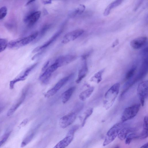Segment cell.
Returning a JSON list of instances; mask_svg holds the SVG:
<instances>
[{"label":"cell","instance_id":"cell-1","mask_svg":"<svg viewBox=\"0 0 148 148\" xmlns=\"http://www.w3.org/2000/svg\"><path fill=\"white\" fill-rule=\"evenodd\" d=\"M120 84L117 83L114 84L106 92L103 101V106L106 110L113 105L119 92Z\"/></svg>","mask_w":148,"mask_h":148},{"label":"cell","instance_id":"cell-2","mask_svg":"<svg viewBox=\"0 0 148 148\" xmlns=\"http://www.w3.org/2000/svg\"><path fill=\"white\" fill-rule=\"evenodd\" d=\"M123 123L122 122L115 124L108 130L103 143V146L108 145L114 140L121 130L125 126Z\"/></svg>","mask_w":148,"mask_h":148},{"label":"cell","instance_id":"cell-3","mask_svg":"<svg viewBox=\"0 0 148 148\" xmlns=\"http://www.w3.org/2000/svg\"><path fill=\"white\" fill-rule=\"evenodd\" d=\"M38 32H36L27 37L11 40L9 42V45L12 48L25 46L35 39L38 36Z\"/></svg>","mask_w":148,"mask_h":148},{"label":"cell","instance_id":"cell-4","mask_svg":"<svg viewBox=\"0 0 148 148\" xmlns=\"http://www.w3.org/2000/svg\"><path fill=\"white\" fill-rule=\"evenodd\" d=\"M140 107V104H137L126 108L121 116L122 122H124L134 118L138 112Z\"/></svg>","mask_w":148,"mask_h":148},{"label":"cell","instance_id":"cell-5","mask_svg":"<svg viewBox=\"0 0 148 148\" xmlns=\"http://www.w3.org/2000/svg\"><path fill=\"white\" fill-rule=\"evenodd\" d=\"M78 128V125L73 126L69 131L66 136L58 143L53 148H66L73 140L74 134Z\"/></svg>","mask_w":148,"mask_h":148},{"label":"cell","instance_id":"cell-6","mask_svg":"<svg viewBox=\"0 0 148 148\" xmlns=\"http://www.w3.org/2000/svg\"><path fill=\"white\" fill-rule=\"evenodd\" d=\"M148 81L140 83L138 86L137 93L142 106L144 104L145 100L148 97Z\"/></svg>","mask_w":148,"mask_h":148},{"label":"cell","instance_id":"cell-7","mask_svg":"<svg viewBox=\"0 0 148 148\" xmlns=\"http://www.w3.org/2000/svg\"><path fill=\"white\" fill-rule=\"evenodd\" d=\"M72 75L71 74L60 80L52 88L47 91L45 97L49 98L54 95L69 81Z\"/></svg>","mask_w":148,"mask_h":148},{"label":"cell","instance_id":"cell-8","mask_svg":"<svg viewBox=\"0 0 148 148\" xmlns=\"http://www.w3.org/2000/svg\"><path fill=\"white\" fill-rule=\"evenodd\" d=\"M76 118V115L74 112H71L62 117L59 121L60 127L64 128L72 124Z\"/></svg>","mask_w":148,"mask_h":148},{"label":"cell","instance_id":"cell-9","mask_svg":"<svg viewBox=\"0 0 148 148\" xmlns=\"http://www.w3.org/2000/svg\"><path fill=\"white\" fill-rule=\"evenodd\" d=\"M41 12L40 11H33L28 13L25 17L23 21L29 26L34 25L40 17Z\"/></svg>","mask_w":148,"mask_h":148},{"label":"cell","instance_id":"cell-10","mask_svg":"<svg viewBox=\"0 0 148 148\" xmlns=\"http://www.w3.org/2000/svg\"><path fill=\"white\" fill-rule=\"evenodd\" d=\"M29 89V86H27L23 89L20 97L9 109L7 113L8 116L12 115L19 106L25 100L27 92Z\"/></svg>","mask_w":148,"mask_h":148},{"label":"cell","instance_id":"cell-11","mask_svg":"<svg viewBox=\"0 0 148 148\" xmlns=\"http://www.w3.org/2000/svg\"><path fill=\"white\" fill-rule=\"evenodd\" d=\"M59 67L58 64L55 62L49 66L40 75L39 79L43 82L45 83L49 80L52 73Z\"/></svg>","mask_w":148,"mask_h":148},{"label":"cell","instance_id":"cell-12","mask_svg":"<svg viewBox=\"0 0 148 148\" xmlns=\"http://www.w3.org/2000/svg\"><path fill=\"white\" fill-rule=\"evenodd\" d=\"M84 31L82 29H78L68 32L63 37L62 43L66 44L73 41L82 35Z\"/></svg>","mask_w":148,"mask_h":148},{"label":"cell","instance_id":"cell-13","mask_svg":"<svg viewBox=\"0 0 148 148\" xmlns=\"http://www.w3.org/2000/svg\"><path fill=\"white\" fill-rule=\"evenodd\" d=\"M75 55H66L59 57L55 62L57 63L59 67L67 65L76 59Z\"/></svg>","mask_w":148,"mask_h":148},{"label":"cell","instance_id":"cell-14","mask_svg":"<svg viewBox=\"0 0 148 148\" xmlns=\"http://www.w3.org/2000/svg\"><path fill=\"white\" fill-rule=\"evenodd\" d=\"M147 38L141 36L135 38L130 42L132 47L135 49H138L145 46L147 42Z\"/></svg>","mask_w":148,"mask_h":148},{"label":"cell","instance_id":"cell-15","mask_svg":"<svg viewBox=\"0 0 148 148\" xmlns=\"http://www.w3.org/2000/svg\"><path fill=\"white\" fill-rule=\"evenodd\" d=\"M38 63V62H36L32 65L25 70L22 75L10 81V83L11 85L14 86L16 82L25 80L29 73L37 65Z\"/></svg>","mask_w":148,"mask_h":148},{"label":"cell","instance_id":"cell-16","mask_svg":"<svg viewBox=\"0 0 148 148\" xmlns=\"http://www.w3.org/2000/svg\"><path fill=\"white\" fill-rule=\"evenodd\" d=\"M62 30L61 29L57 32L49 40L44 44L38 46L34 49L32 51V53L37 52L48 46L58 38L62 33Z\"/></svg>","mask_w":148,"mask_h":148},{"label":"cell","instance_id":"cell-17","mask_svg":"<svg viewBox=\"0 0 148 148\" xmlns=\"http://www.w3.org/2000/svg\"><path fill=\"white\" fill-rule=\"evenodd\" d=\"M78 72V76L75 82L77 84L80 82L86 76L88 72V68L86 60H84Z\"/></svg>","mask_w":148,"mask_h":148},{"label":"cell","instance_id":"cell-18","mask_svg":"<svg viewBox=\"0 0 148 148\" xmlns=\"http://www.w3.org/2000/svg\"><path fill=\"white\" fill-rule=\"evenodd\" d=\"M148 116H146L144 118L143 126V130L140 134L138 135V138L143 139L148 137Z\"/></svg>","mask_w":148,"mask_h":148},{"label":"cell","instance_id":"cell-19","mask_svg":"<svg viewBox=\"0 0 148 148\" xmlns=\"http://www.w3.org/2000/svg\"><path fill=\"white\" fill-rule=\"evenodd\" d=\"M75 89V86H72L66 90L62 94V100L63 103L67 102L70 99Z\"/></svg>","mask_w":148,"mask_h":148},{"label":"cell","instance_id":"cell-20","mask_svg":"<svg viewBox=\"0 0 148 148\" xmlns=\"http://www.w3.org/2000/svg\"><path fill=\"white\" fill-rule=\"evenodd\" d=\"M130 128L125 126L120 131L118 135L119 138L123 140L125 139L127 135L132 131Z\"/></svg>","mask_w":148,"mask_h":148},{"label":"cell","instance_id":"cell-21","mask_svg":"<svg viewBox=\"0 0 148 148\" xmlns=\"http://www.w3.org/2000/svg\"><path fill=\"white\" fill-rule=\"evenodd\" d=\"M94 88L92 86L81 92L79 95V98L81 101H84L89 98L93 92Z\"/></svg>","mask_w":148,"mask_h":148},{"label":"cell","instance_id":"cell-22","mask_svg":"<svg viewBox=\"0 0 148 148\" xmlns=\"http://www.w3.org/2000/svg\"><path fill=\"white\" fill-rule=\"evenodd\" d=\"M122 0H116L110 3L105 9L103 14L104 16H107L108 15L112 9L120 5L122 3Z\"/></svg>","mask_w":148,"mask_h":148},{"label":"cell","instance_id":"cell-23","mask_svg":"<svg viewBox=\"0 0 148 148\" xmlns=\"http://www.w3.org/2000/svg\"><path fill=\"white\" fill-rule=\"evenodd\" d=\"M85 9V6L84 5L80 4L77 8L70 12L69 15L71 17H74L77 15H79L83 13Z\"/></svg>","mask_w":148,"mask_h":148},{"label":"cell","instance_id":"cell-24","mask_svg":"<svg viewBox=\"0 0 148 148\" xmlns=\"http://www.w3.org/2000/svg\"><path fill=\"white\" fill-rule=\"evenodd\" d=\"M104 70V69H101L95 74L91 78L90 81L97 83H99L102 80V75Z\"/></svg>","mask_w":148,"mask_h":148},{"label":"cell","instance_id":"cell-25","mask_svg":"<svg viewBox=\"0 0 148 148\" xmlns=\"http://www.w3.org/2000/svg\"><path fill=\"white\" fill-rule=\"evenodd\" d=\"M138 135L134 133H130L125 138V143L129 145L134 139L138 138Z\"/></svg>","mask_w":148,"mask_h":148},{"label":"cell","instance_id":"cell-26","mask_svg":"<svg viewBox=\"0 0 148 148\" xmlns=\"http://www.w3.org/2000/svg\"><path fill=\"white\" fill-rule=\"evenodd\" d=\"M34 134V132H33L27 136L22 142L21 147H23L29 143L33 138Z\"/></svg>","mask_w":148,"mask_h":148},{"label":"cell","instance_id":"cell-27","mask_svg":"<svg viewBox=\"0 0 148 148\" xmlns=\"http://www.w3.org/2000/svg\"><path fill=\"white\" fill-rule=\"evenodd\" d=\"M7 40L4 38H0V53L6 49L8 45Z\"/></svg>","mask_w":148,"mask_h":148},{"label":"cell","instance_id":"cell-28","mask_svg":"<svg viewBox=\"0 0 148 148\" xmlns=\"http://www.w3.org/2000/svg\"><path fill=\"white\" fill-rule=\"evenodd\" d=\"M136 70V67L135 66H133L127 73L125 78L127 79L131 78L134 75Z\"/></svg>","mask_w":148,"mask_h":148},{"label":"cell","instance_id":"cell-29","mask_svg":"<svg viewBox=\"0 0 148 148\" xmlns=\"http://www.w3.org/2000/svg\"><path fill=\"white\" fill-rule=\"evenodd\" d=\"M93 109L91 108H89L86 110L85 113V117L82 124V127L84 126L86 123V120L92 114L93 112Z\"/></svg>","mask_w":148,"mask_h":148},{"label":"cell","instance_id":"cell-30","mask_svg":"<svg viewBox=\"0 0 148 148\" xmlns=\"http://www.w3.org/2000/svg\"><path fill=\"white\" fill-rule=\"evenodd\" d=\"M7 8L5 6L0 8V20L3 18L6 15Z\"/></svg>","mask_w":148,"mask_h":148},{"label":"cell","instance_id":"cell-31","mask_svg":"<svg viewBox=\"0 0 148 148\" xmlns=\"http://www.w3.org/2000/svg\"><path fill=\"white\" fill-rule=\"evenodd\" d=\"M50 27L51 25H46L40 31L39 34V38L42 37Z\"/></svg>","mask_w":148,"mask_h":148},{"label":"cell","instance_id":"cell-32","mask_svg":"<svg viewBox=\"0 0 148 148\" xmlns=\"http://www.w3.org/2000/svg\"><path fill=\"white\" fill-rule=\"evenodd\" d=\"M143 0L138 1L136 3L135 5V8H134V11H136L138 8L140 6V5L142 4L143 1Z\"/></svg>","mask_w":148,"mask_h":148},{"label":"cell","instance_id":"cell-33","mask_svg":"<svg viewBox=\"0 0 148 148\" xmlns=\"http://www.w3.org/2000/svg\"><path fill=\"white\" fill-rule=\"evenodd\" d=\"M49 60L47 61L43 65L42 69V71L44 72L48 67L50 63Z\"/></svg>","mask_w":148,"mask_h":148},{"label":"cell","instance_id":"cell-34","mask_svg":"<svg viewBox=\"0 0 148 148\" xmlns=\"http://www.w3.org/2000/svg\"><path fill=\"white\" fill-rule=\"evenodd\" d=\"M8 134L6 135L3 139L0 141V147L6 141L8 138Z\"/></svg>","mask_w":148,"mask_h":148},{"label":"cell","instance_id":"cell-35","mask_svg":"<svg viewBox=\"0 0 148 148\" xmlns=\"http://www.w3.org/2000/svg\"><path fill=\"white\" fill-rule=\"evenodd\" d=\"M43 51H41L40 52H39L36 54L35 55H34L32 58V60H34L36 58L38 57L41 54L43 53Z\"/></svg>","mask_w":148,"mask_h":148},{"label":"cell","instance_id":"cell-36","mask_svg":"<svg viewBox=\"0 0 148 148\" xmlns=\"http://www.w3.org/2000/svg\"><path fill=\"white\" fill-rule=\"evenodd\" d=\"M119 43V40L118 39H116L115 41L112 44V47H114L117 45Z\"/></svg>","mask_w":148,"mask_h":148},{"label":"cell","instance_id":"cell-37","mask_svg":"<svg viewBox=\"0 0 148 148\" xmlns=\"http://www.w3.org/2000/svg\"><path fill=\"white\" fill-rule=\"evenodd\" d=\"M42 2L43 4L45 5L51 3L52 1L51 0L43 1Z\"/></svg>","mask_w":148,"mask_h":148},{"label":"cell","instance_id":"cell-38","mask_svg":"<svg viewBox=\"0 0 148 148\" xmlns=\"http://www.w3.org/2000/svg\"><path fill=\"white\" fill-rule=\"evenodd\" d=\"M140 148H148V143L147 142L141 146Z\"/></svg>","mask_w":148,"mask_h":148},{"label":"cell","instance_id":"cell-39","mask_svg":"<svg viewBox=\"0 0 148 148\" xmlns=\"http://www.w3.org/2000/svg\"><path fill=\"white\" fill-rule=\"evenodd\" d=\"M27 122V119H25L21 123V125L22 126L25 125Z\"/></svg>","mask_w":148,"mask_h":148},{"label":"cell","instance_id":"cell-40","mask_svg":"<svg viewBox=\"0 0 148 148\" xmlns=\"http://www.w3.org/2000/svg\"><path fill=\"white\" fill-rule=\"evenodd\" d=\"M35 1H28L26 4L25 5H29L30 4L32 3V2H34Z\"/></svg>","mask_w":148,"mask_h":148},{"label":"cell","instance_id":"cell-41","mask_svg":"<svg viewBox=\"0 0 148 148\" xmlns=\"http://www.w3.org/2000/svg\"><path fill=\"white\" fill-rule=\"evenodd\" d=\"M114 148H120L119 147V146H116L114 147Z\"/></svg>","mask_w":148,"mask_h":148}]
</instances>
